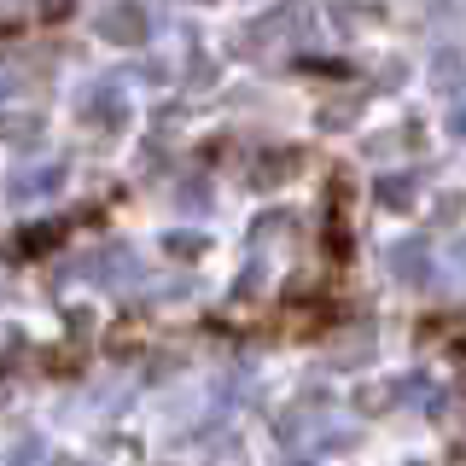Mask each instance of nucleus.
I'll list each match as a JSON object with an SVG mask.
<instances>
[{
    "instance_id": "obj_1",
    "label": "nucleus",
    "mask_w": 466,
    "mask_h": 466,
    "mask_svg": "<svg viewBox=\"0 0 466 466\" xmlns=\"http://www.w3.org/2000/svg\"><path fill=\"white\" fill-rule=\"evenodd\" d=\"M82 123H94V128H116V123H123V87L99 82L94 94H82Z\"/></svg>"
},
{
    "instance_id": "obj_2",
    "label": "nucleus",
    "mask_w": 466,
    "mask_h": 466,
    "mask_svg": "<svg viewBox=\"0 0 466 466\" xmlns=\"http://www.w3.org/2000/svg\"><path fill=\"white\" fill-rule=\"evenodd\" d=\"M390 268H397V280H431V257L420 239H402L397 251H390Z\"/></svg>"
},
{
    "instance_id": "obj_3",
    "label": "nucleus",
    "mask_w": 466,
    "mask_h": 466,
    "mask_svg": "<svg viewBox=\"0 0 466 466\" xmlns=\"http://www.w3.org/2000/svg\"><path fill=\"white\" fill-rule=\"evenodd\" d=\"M99 35L106 41H140L146 35V18H140V6H116V18H99Z\"/></svg>"
},
{
    "instance_id": "obj_4",
    "label": "nucleus",
    "mask_w": 466,
    "mask_h": 466,
    "mask_svg": "<svg viewBox=\"0 0 466 466\" xmlns=\"http://www.w3.org/2000/svg\"><path fill=\"white\" fill-rule=\"evenodd\" d=\"M65 187V164H47L35 175H12V198H29V193H58Z\"/></svg>"
},
{
    "instance_id": "obj_5",
    "label": "nucleus",
    "mask_w": 466,
    "mask_h": 466,
    "mask_svg": "<svg viewBox=\"0 0 466 466\" xmlns=\"http://www.w3.org/2000/svg\"><path fill=\"white\" fill-rule=\"evenodd\" d=\"M449 128H455V135H466V99H455V111H449Z\"/></svg>"
},
{
    "instance_id": "obj_6",
    "label": "nucleus",
    "mask_w": 466,
    "mask_h": 466,
    "mask_svg": "<svg viewBox=\"0 0 466 466\" xmlns=\"http://www.w3.org/2000/svg\"><path fill=\"white\" fill-rule=\"evenodd\" d=\"M41 12H47V18H65V12H70V0H41Z\"/></svg>"
}]
</instances>
